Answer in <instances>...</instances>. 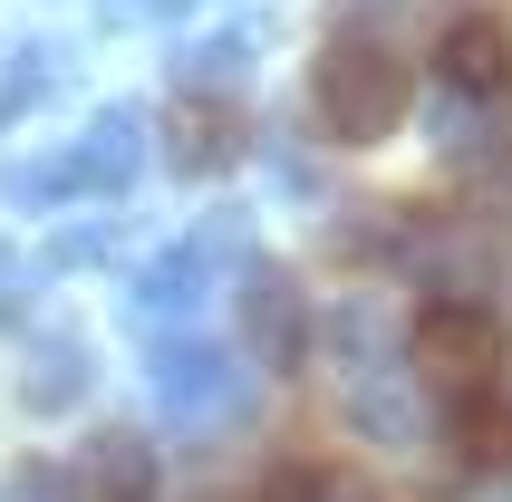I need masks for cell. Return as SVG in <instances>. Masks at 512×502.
Here are the masks:
<instances>
[{"instance_id": "4", "label": "cell", "mask_w": 512, "mask_h": 502, "mask_svg": "<svg viewBox=\"0 0 512 502\" xmlns=\"http://www.w3.org/2000/svg\"><path fill=\"white\" fill-rule=\"evenodd\" d=\"M78 502H155V445L136 425H97L78 445Z\"/></svg>"}, {"instance_id": "3", "label": "cell", "mask_w": 512, "mask_h": 502, "mask_svg": "<svg viewBox=\"0 0 512 502\" xmlns=\"http://www.w3.org/2000/svg\"><path fill=\"white\" fill-rule=\"evenodd\" d=\"M435 68H445L455 97H493V87H512V29L493 10H455L435 29Z\"/></svg>"}, {"instance_id": "6", "label": "cell", "mask_w": 512, "mask_h": 502, "mask_svg": "<svg viewBox=\"0 0 512 502\" xmlns=\"http://www.w3.org/2000/svg\"><path fill=\"white\" fill-rule=\"evenodd\" d=\"M242 155V116L232 107H174L165 116V165L174 174H223Z\"/></svg>"}, {"instance_id": "10", "label": "cell", "mask_w": 512, "mask_h": 502, "mask_svg": "<svg viewBox=\"0 0 512 502\" xmlns=\"http://www.w3.org/2000/svg\"><path fill=\"white\" fill-rule=\"evenodd\" d=\"M203 300V271H194V251H174V261H155V271L126 290V309L136 319H184V309Z\"/></svg>"}, {"instance_id": "7", "label": "cell", "mask_w": 512, "mask_h": 502, "mask_svg": "<svg viewBox=\"0 0 512 502\" xmlns=\"http://www.w3.org/2000/svg\"><path fill=\"white\" fill-rule=\"evenodd\" d=\"M87 377H97V358H87L78 338H39V348L20 358V406L29 416H58V406L87 396Z\"/></svg>"}, {"instance_id": "9", "label": "cell", "mask_w": 512, "mask_h": 502, "mask_svg": "<svg viewBox=\"0 0 512 502\" xmlns=\"http://www.w3.org/2000/svg\"><path fill=\"white\" fill-rule=\"evenodd\" d=\"M136 155H145V116H136V107H107V116H97V136L78 145V165H68V174H78V184H107V194H116V184L136 174Z\"/></svg>"}, {"instance_id": "5", "label": "cell", "mask_w": 512, "mask_h": 502, "mask_svg": "<svg viewBox=\"0 0 512 502\" xmlns=\"http://www.w3.org/2000/svg\"><path fill=\"white\" fill-rule=\"evenodd\" d=\"M242 338H252V358H271V367H290L310 348V309H300V290H290L281 271L242 280Z\"/></svg>"}, {"instance_id": "8", "label": "cell", "mask_w": 512, "mask_h": 502, "mask_svg": "<svg viewBox=\"0 0 512 502\" xmlns=\"http://www.w3.org/2000/svg\"><path fill=\"white\" fill-rule=\"evenodd\" d=\"M155 396L184 406V416H203V406L232 396V358H213V348H165V358H155Z\"/></svg>"}, {"instance_id": "1", "label": "cell", "mask_w": 512, "mask_h": 502, "mask_svg": "<svg viewBox=\"0 0 512 502\" xmlns=\"http://www.w3.org/2000/svg\"><path fill=\"white\" fill-rule=\"evenodd\" d=\"M310 116H319V136H339V145H377V136H397V116H406V58L387 49V39H358V29L319 39Z\"/></svg>"}, {"instance_id": "2", "label": "cell", "mask_w": 512, "mask_h": 502, "mask_svg": "<svg viewBox=\"0 0 512 502\" xmlns=\"http://www.w3.org/2000/svg\"><path fill=\"white\" fill-rule=\"evenodd\" d=\"M406 358H416V377H426L445 406H474V396H503V329H493L474 300H445L416 319V338H406Z\"/></svg>"}, {"instance_id": "11", "label": "cell", "mask_w": 512, "mask_h": 502, "mask_svg": "<svg viewBox=\"0 0 512 502\" xmlns=\"http://www.w3.org/2000/svg\"><path fill=\"white\" fill-rule=\"evenodd\" d=\"M455 502H512V474H503V464H474V483H464Z\"/></svg>"}]
</instances>
